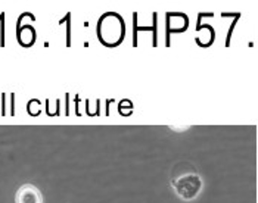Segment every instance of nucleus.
Returning <instances> with one entry per match:
<instances>
[{
	"instance_id": "obj_1",
	"label": "nucleus",
	"mask_w": 258,
	"mask_h": 203,
	"mask_svg": "<svg viewBox=\"0 0 258 203\" xmlns=\"http://www.w3.org/2000/svg\"><path fill=\"white\" fill-rule=\"evenodd\" d=\"M17 203H43V197L37 187L33 184H25L17 193Z\"/></svg>"
}]
</instances>
